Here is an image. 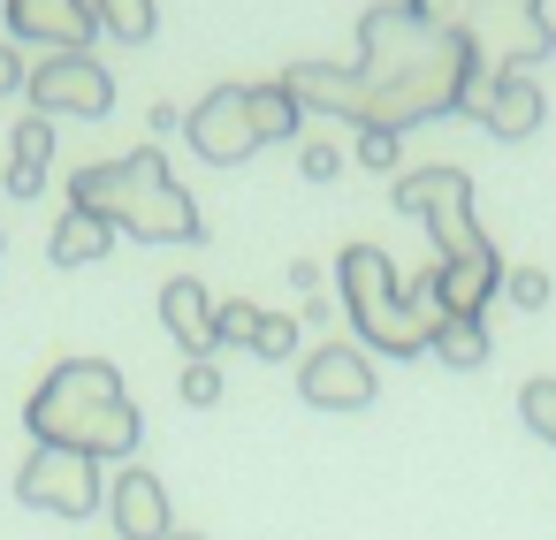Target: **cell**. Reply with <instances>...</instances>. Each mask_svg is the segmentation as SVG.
Listing matches in <instances>:
<instances>
[{
  "mask_svg": "<svg viewBox=\"0 0 556 540\" xmlns=\"http://www.w3.org/2000/svg\"><path fill=\"white\" fill-rule=\"evenodd\" d=\"M252 335H260V305L252 297H229V305H214V350H252Z\"/></svg>",
  "mask_w": 556,
  "mask_h": 540,
  "instance_id": "obj_18",
  "label": "cell"
},
{
  "mask_svg": "<svg viewBox=\"0 0 556 540\" xmlns=\"http://www.w3.org/2000/svg\"><path fill=\"white\" fill-rule=\"evenodd\" d=\"M184 403L191 411H214L222 403V365L214 358H184Z\"/></svg>",
  "mask_w": 556,
  "mask_h": 540,
  "instance_id": "obj_23",
  "label": "cell"
},
{
  "mask_svg": "<svg viewBox=\"0 0 556 540\" xmlns=\"http://www.w3.org/2000/svg\"><path fill=\"white\" fill-rule=\"evenodd\" d=\"M184 138H191V153L214 160V168L252 160V153H260V130H252V85H214V92L184 115Z\"/></svg>",
  "mask_w": 556,
  "mask_h": 540,
  "instance_id": "obj_9",
  "label": "cell"
},
{
  "mask_svg": "<svg viewBox=\"0 0 556 540\" xmlns=\"http://www.w3.org/2000/svg\"><path fill=\"white\" fill-rule=\"evenodd\" d=\"M31 115H77V123H100L108 107H115V77L92 62V54H47L39 69H31Z\"/></svg>",
  "mask_w": 556,
  "mask_h": 540,
  "instance_id": "obj_8",
  "label": "cell"
},
{
  "mask_svg": "<svg viewBox=\"0 0 556 540\" xmlns=\"http://www.w3.org/2000/svg\"><path fill=\"white\" fill-rule=\"evenodd\" d=\"M92 16H100V31L123 39V47H146V39L161 31V9H153V0H92Z\"/></svg>",
  "mask_w": 556,
  "mask_h": 540,
  "instance_id": "obj_16",
  "label": "cell"
},
{
  "mask_svg": "<svg viewBox=\"0 0 556 540\" xmlns=\"http://www.w3.org/2000/svg\"><path fill=\"white\" fill-rule=\"evenodd\" d=\"M404 9L465 39L472 85H488V77H526L533 62L556 54L548 0H404Z\"/></svg>",
  "mask_w": 556,
  "mask_h": 540,
  "instance_id": "obj_5",
  "label": "cell"
},
{
  "mask_svg": "<svg viewBox=\"0 0 556 540\" xmlns=\"http://www.w3.org/2000/svg\"><path fill=\"white\" fill-rule=\"evenodd\" d=\"M16 502H31V510H54V517H92V510H108L100 457L31 441V457L16 464Z\"/></svg>",
  "mask_w": 556,
  "mask_h": 540,
  "instance_id": "obj_7",
  "label": "cell"
},
{
  "mask_svg": "<svg viewBox=\"0 0 556 540\" xmlns=\"http://www.w3.org/2000/svg\"><path fill=\"white\" fill-rule=\"evenodd\" d=\"M47 191V168H16L9 160V198H39Z\"/></svg>",
  "mask_w": 556,
  "mask_h": 540,
  "instance_id": "obj_27",
  "label": "cell"
},
{
  "mask_svg": "<svg viewBox=\"0 0 556 540\" xmlns=\"http://www.w3.org/2000/svg\"><path fill=\"white\" fill-rule=\"evenodd\" d=\"M298 335H305V327H298L290 312H260V335H252V350H260V358H298Z\"/></svg>",
  "mask_w": 556,
  "mask_h": 540,
  "instance_id": "obj_22",
  "label": "cell"
},
{
  "mask_svg": "<svg viewBox=\"0 0 556 540\" xmlns=\"http://www.w3.org/2000/svg\"><path fill=\"white\" fill-rule=\"evenodd\" d=\"M465 115L488 130V138H533L541 130V115H548V100H541V85L533 77H488V85H472L465 92Z\"/></svg>",
  "mask_w": 556,
  "mask_h": 540,
  "instance_id": "obj_11",
  "label": "cell"
},
{
  "mask_svg": "<svg viewBox=\"0 0 556 540\" xmlns=\"http://www.w3.org/2000/svg\"><path fill=\"white\" fill-rule=\"evenodd\" d=\"M434 358H442L450 373L488 365V320H442V327H434Z\"/></svg>",
  "mask_w": 556,
  "mask_h": 540,
  "instance_id": "obj_17",
  "label": "cell"
},
{
  "mask_svg": "<svg viewBox=\"0 0 556 540\" xmlns=\"http://www.w3.org/2000/svg\"><path fill=\"white\" fill-rule=\"evenodd\" d=\"M108 517H115V540H168L176 517H168V487L146 472V464H123L108 479Z\"/></svg>",
  "mask_w": 556,
  "mask_h": 540,
  "instance_id": "obj_12",
  "label": "cell"
},
{
  "mask_svg": "<svg viewBox=\"0 0 556 540\" xmlns=\"http://www.w3.org/2000/svg\"><path fill=\"white\" fill-rule=\"evenodd\" d=\"M351 160H358L366 176H389V168L404 160V138H396V130H358V153H351Z\"/></svg>",
  "mask_w": 556,
  "mask_h": 540,
  "instance_id": "obj_21",
  "label": "cell"
},
{
  "mask_svg": "<svg viewBox=\"0 0 556 540\" xmlns=\"http://www.w3.org/2000/svg\"><path fill=\"white\" fill-rule=\"evenodd\" d=\"M290 100L305 115H336V123H358V130H419V123H442V115H465V92H472V54L457 31L412 16L404 0H374L358 16V62L336 69V62H290L282 69Z\"/></svg>",
  "mask_w": 556,
  "mask_h": 540,
  "instance_id": "obj_1",
  "label": "cell"
},
{
  "mask_svg": "<svg viewBox=\"0 0 556 540\" xmlns=\"http://www.w3.org/2000/svg\"><path fill=\"white\" fill-rule=\"evenodd\" d=\"M298 396L313 411H366L374 403V358L358 343H320L305 365H298Z\"/></svg>",
  "mask_w": 556,
  "mask_h": 540,
  "instance_id": "obj_10",
  "label": "cell"
},
{
  "mask_svg": "<svg viewBox=\"0 0 556 540\" xmlns=\"http://www.w3.org/2000/svg\"><path fill=\"white\" fill-rule=\"evenodd\" d=\"M168 540H206V532H168Z\"/></svg>",
  "mask_w": 556,
  "mask_h": 540,
  "instance_id": "obj_28",
  "label": "cell"
},
{
  "mask_svg": "<svg viewBox=\"0 0 556 540\" xmlns=\"http://www.w3.org/2000/svg\"><path fill=\"white\" fill-rule=\"evenodd\" d=\"M70 206L100 214L115 236L130 229L138 244H199L206 221L191 206V191L168 176L161 145H138V153H115V160H92L70 176Z\"/></svg>",
  "mask_w": 556,
  "mask_h": 540,
  "instance_id": "obj_3",
  "label": "cell"
},
{
  "mask_svg": "<svg viewBox=\"0 0 556 540\" xmlns=\"http://www.w3.org/2000/svg\"><path fill=\"white\" fill-rule=\"evenodd\" d=\"M336 282H343V312H351V327H358L381 358H419V350H434L442 305H434L427 274L404 282V274L389 267L381 244H343Z\"/></svg>",
  "mask_w": 556,
  "mask_h": 540,
  "instance_id": "obj_4",
  "label": "cell"
},
{
  "mask_svg": "<svg viewBox=\"0 0 556 540\" xmlns=\"http://www.w3.org/2000/svg\"><path fill=\"white\" fill-rule=\"evenodd\" d=\"M115 252V229L100 221V214H85V206H70L62 221H54V236H47V259L54 267H92V259H108Z\"/></svg>",
  "mask_w": 556,
  "mask_h": 540,
  "instance_id": "obj_14",
  "label": "cell"
},
{
  "mask_svg": "<svg viewBox=\"0 0 556 540\" xmlns=\"http://www.w3.org/2000/svg\"><path fill=\"white\" fill-rule=\"evenodd\" d=\"M24 85H31V69H24L16 39H0V100H9V92H24Z\"/></svg>",
  "mask_w": 556,
  "mask_h": 540,
  "instance_id": "obj_26",
  "label": "cell"
},
{
  "mask_svg": "<svg viewBox=\"0 0 556 540\" xmlns=\"http://www.w3.org/2000/svg\"><path fill=\"white\" fill-rule=\"evenodd\" d=\"M518 419L556 449V373H541V381H526V388H518Z\"/></svg>",
  "mask_w": 556,
  "mask_h": 540,
  "instance_id": "obj_19",
  "label": "cell"
},
{
  "mask_svg": "<svg viewBox=\"0 0 556 540\" xmlns=\"http://www.w3.org/2000/svg\"><path fill=\"white\" fill-rule=\"evenodd\" d=\"M252 130H260V145H282V138L305 130V107L290 100L282 77H275V85H252Z\"/></svg>",
  "mask_w": 556,
  "mask_h": 540,
  "instance_id": "obj_15",
  "label": "cell"
},
{
  "mask_svg": "<svg viewBox=\"0 0 556 540\" xmlns=\"http://www.w3.org/2000/svg\"><path fill=\"white\" fill-rule=\"evenodd\" d=\"M24 426H31V441H47V449H85V457H100V464H130V449H138V434H146V419H138V403H130V388H123V373H115L108 358H62V365L31 388Z\"/></svg>",
  "mask_w": 556,
  "mask_h": 540,
  "instance_id": "obj_2",
  "label": "cell"
},
{
  "mask_svg": "<svg viewBox=\"0 0 556 540\" xmlns=\"http://www.w3.org/2000/svg\"><path fill=\"white\" fill-rule=\"evenodd\" d=\"M396 206L412 221H427L442 267H488V259H503L495 236L472 221V176L465 168H412V176H396Z\"/></svg>",
  "mask_w": 556,
  "mask_h": 540,
  "instance_id": "obj_6",
  "label": "cell"
},
{
  "mask_svg": "<svg viewBox=\"0 0 556 540\" xmlns=\"http://www.w3.org/2000/svg\"><path fill=\"white\" fill-rule=\"evenodd\" d=\"M503 297H510L518 312H541V305H548V274H541V267H510V274H503Z\"/></svg>",
  "mask_w": 556,
  "mask_h": 540,
  "instance_id": "obj_25",
  "label": "cell"
},
{
  "mask_svg": "<svg viewBox=\"0 0 556 540\" xmlns=\"http://www.w3.org/2000/svg\"><path fill=\"white\" fill-rule=\"evenodd\" d=\"M9 160H16V168H47V160H54V123H47V115H24L16 138H9Z\"/></svg>",
  "mask_w": 556,
  "mask_h": 540,
  "instance_id": "obj_20",
  "label": "cell"
},
{
  "mask_svg": "<svg viewBox=\"0 0 556 540\" xmlns=\"http://www.w3.org/2000/svg\"><path fill=\"white\" fill-rule=\"evenodd\" d=\"M298 176H305V183H328V176H343V153H336V145L313 130V138L298 145Z\"/></svg>",
  "mask_w": 556,
  "mask_h": 540,
  "instance_id": "obj_24",
  "label": "cell"
},
{
  "mask_svg": "<svg viewBox=\"0 0 556 540\" xmlns=\"http://www.w3.org/2000/svg\"><path fill=\"white\" fill-rule=\"evenodd\" d=\"M161 327L184 343V358H214V297H206V282H191V274L161 282Z\"/></svg>",
  "mask_w": 556,
  "mask_h": 540,
  "instance_id": "obj_13",
  "label": "cell"
}]
</instances>
